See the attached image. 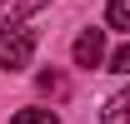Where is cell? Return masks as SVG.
<instances>
[{
	"label": "cell",
	"instance_id": "4",
	"mask_svg": "<svg viewBox=\"0 0 130 124\" xmlns=\"http://www.w3.org/2000/svg\"><path fill=\"white\" fill-rule=\"evenodd\" d=\"M105 20H110L115 30L130 35V0H110V5H105Z\"/></svg>",
	"mask_w": 130,
	"mask_h": 124
},
{
	"label": "cell",
	"instance_id": "3",
	"mask_svg": "<svg viewBox=\"0 0 130 124\" xmlns=\"http://www.w3.org/2000/svg\"><path fill=\"white\" fill-rule=\"evenodd\" d=\"M100 124H130V89H120L110 104L100 109Z\"/></svg>",
	"mask_w": 130,
	"mask_h": 124
},
{
	"label": "cell",
	"instance_id": "2",
	"mask_svg": "<svg viewBox=\"0 0 130 124\" xmlns=\"http://www.w3.org/2000/svg\"><path fill=\"white\" fill-rule=\"evenodd\" d=\"M100 60H105V30H85L75 40V65L80 70H95Z\"/></svg>",
	"mask_w": 130,
	"mask_h": 124
},
{
	"label": "cell",
	"instance_id": "7",
	"mask_svg": "<svg viewBox=\"0 0 130 124\" xmlns=\"http://www.w3.org/2000/svg\"><path fill=\"white\" fill-rule=\"evenodd\" d=\"M40 89H50V94H60V89H65V79L55 75V70H50V75H40Z\"/></svg>",
	"mask_w": 130,
	"mask_h": 124
},
{
	"label": "cell",
	"instance_id": "6",
	"mask_svg": "<svg viewBox=\"0 0 130 124\" xmlns=\"http://www.w3.org/2000/svg\"><path fill=\"white\" fill-rule=\"evenodd\" d=\"M110 70H115V75H130V40H125V45L110 55Z\"/></svg>",
	"mask_w": 130,
	"mask_h": 124
},
{
	"label": "cell",
	"instance_id": "1",
	"mask_svg": "<svg viewBox=\"0 0 130 124\" xmlns=\"http://www.w3.org/2000/svg\"><path fill=\"white\" fill-rule=\"evenodd\" d=\"M30 55H35V30H30V25L0 30V70H25Z\"/></svg>",
	"mask_w": 130,
	"mask_h": 124
},
{
	"label": "cell",
	"instance_id": "5",
	"mask_svg": "<svg viewBox=\"0 0 130 124\" xmlns=\"http://www.w3.org/2000/svg\"><path fill=\"white\" fill-rule=\"evenodd\" d=\"M10 124H60V119H55L50 109H20V114H15Z\"/></svg>",
	"mask_w": 130,
	"mask_h": 124
}]
</instances>
